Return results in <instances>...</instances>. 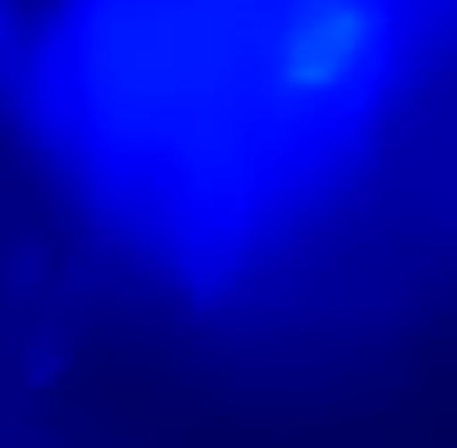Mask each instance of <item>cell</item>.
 <instances>
[{"label": "cell", "mask_w": 457, "mask_h": 448, "mask_svg": "<svg viewBox=\"0 0 457 448\" xmlns=\"http://www.w3.org/2000/svg\"><path fill=\"white\" fill-rule=\"evenodd\" d=\"M457 54V0H54L16 87L81 190L215 299L330 221Z\"/></svg>", "instance_id": "cell-1"}]
</instances>
